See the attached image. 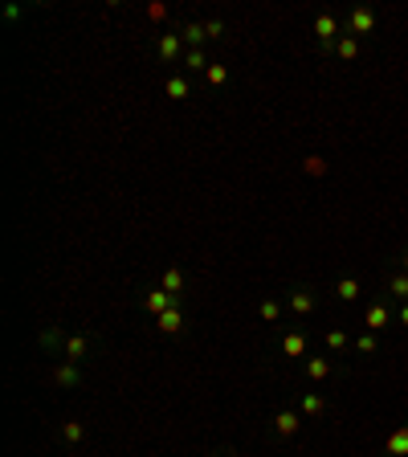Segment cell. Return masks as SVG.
<instances>
[{
    "mask_svg": "<svg viewBox=\"0 0 408 457\" xmlns=\"http://www.w3.org/2000/svg\"><path fill=\"white\" fill-rule=\"evenodd\" d=\"M298 409H302V416H318V412L327 409V400H322L318 392H302V396H298Z\"/></svg>",
    "mask_w": 408,
    "mask_h": 457,
    "instance_id": "obj_17",
    "label": "cell"
},
{
    "mask_svg": "<svg viewBox=\"0 0 408 457\" xmlns=\"http://www.w3.org/2000/svg\"><path fill=\"white\" fill-rule=\"evenodd\" d=\"M208 457H221V454H208Z\"/></svg>",
    "mask_w": 408,
    "mask_h": 457,
    "instance_id": "obj_33",
    "label": "cell"
},
{
    "mask_svg": "<svg viewBox=\"0 0 408 457\" xmlns=\"http://www.w3.org/2000/svg\"><path fill=\"white\" fill-rule=\"evenodd\" d=\"M282 356L286 360H302L307 356V335L302 331H286L282 335Z\"/></svg>",
    "mask_w": 408,
    "mask_h": 457,
    "instance_id": "obj_8",
    "label": "cell"
},
{
    "mask_svg": "<svg viewBox=\"0 0 408 457\" xmlns=\"http://www.w3.org/2000/svg\"><path fill=\"white\" fill-rule=\"evenodd\" d=\"M400 274H408V249L400 253Z\"/></svg>",
    "mask_w": 408,
    "mask_h": 457,
    "instance_id": "obj_32",
    "label": "cell"
},
{
    "mask_svg": "<svg viewBox=\"0 0 408 457\" xmlns=\"http://www.w3.org/2000/svg\"><path fill=\"white\" fill-rule=\"evenodd\" d=\"M204 33H208V41H221V37H225V25H221V21H208Z\"/></svg>",
    "mask_w": 408,
    "mask_h": 457,
    "instance_id": "obj_28",
    "label": "cell"
},
{
    "mask_svg": "<svg viewBox=\"0 0 408 457\" xmlns=\"http://www.w3.org/2000/svg\"><path fill=\"white\" fill-rule=\"evenodd\" d=\"M188 90H192V82H188L184 74H172V78L164 82V94H168V98H188Z\"/></svg>",
    "mask_w": 408,
    "mask_h": 457,
    "instance_id": "obj_18",
    "label": "cell"
},
{
    "mask_svg": "<svg viewBox=\"0 0 408 457\" xmlns=\"http://www.w3.org/2000/svg\"><path fill=\"white\" fill-rule=\"evenodd\" d=\"M396 319H400V322L408 327V302H400V311H396Z\"/></svg>",
    "mask_w": 408,
    "mask_h": 457,
    "instance_id": "obj_31",
    "label": "cell"
},
{
    "mask_svg": "<svg viewBox=\"0 0 408 457\" xmlns=\"http://www.w3.org/2000/svg\"><path fill=\"white\" fill-rule=\"evenodd\" d=\"M159 290H168L172 298H180V302H184V290H188V278H184V270H176V266H172V270H164Z\"/></svg>",
    "mask_w": 408,
    "mask_h": 457,
    "instance_id": "obj_11",
    "label": "cell"
},
{
    "mask_svg": "<svg viewBox=\"0 0 408 457\" xmlns=\"http://www.w3.org/2000/svg\"><path fill=\"white\" fill-rule=\"evenodd\" d=\"M61 437H66L70 445H78V441H82V425H78V420H66V425H61Z\"/></svg>",
    "mask_w": 408,
    "mask_h": 457,
    "instance_id": "obj_23",
    "label": "cell"
},
{
    "mask_svg": "<svg viewBox=\"0 0 408 457\" xmlns=\"http://www.w3.org/2000/svg\"><path fill=\"white\" fill-rule=\"evenodd\" d=\"M176 302H180V298H172V294H168V290H151V294H147V298H143V307H147V311H151V315H155V319H159V315H164V311H172V307H176Z\"/></svg>",
    "mask_w": 408,
    "mask_h": 457,
    "instance_id": "obj_10",
    "label": "cell"
},
{
    "mask_svg": "<svg viewBox=\"0 0 408 457\" xmlns=\"http://www.w3.org/2000/svg\"><path fill=\"white\" fill-rule=\"evenodd\" d=\"M155 327H159L164 335H176V331H180V327H184V302H176L172 311H164V315L155 319Z\"/></svg>",
    "mask_w": 408,
    "mask_h": 457,
    "instance_id": "obj_12",
    "label": "cell"
},
{
    "mask_svg": "<svg viewBox=\"0 0 408 457\" xmlns=\"http://www.w3.org/2000/svg\"><path fill=\"white\" fill-rule=\"evenodd\" d=\"M184 66H188V74H192V70H208L213 61H208L204 49H188V53H184Z\"/></svg>",
    "mask_w": 408,
    "mask_h": 457,
    "instance_id": "obj_21",
    "label": "cell"
},
{
    "mask_svg": "<svg viewBox=\"0 0 408 457\" xmlns=\"http://www.w3.org/2000/svg\"><path fill=\"white\" fill-rule=\"evenodd\" d=\"M184 53H188V49H184V37H180V33H164V37L155 41V57H159L164 66H176V61H184Z\"/></svg>",
    "mask_w": 408,
    "mask_h": 457,
    "instance_id": "obj_2",
    "label": "cell"
},
{
    "mask_svg": "<svg viewBox=\"0 0 408 457\" xmlns=\"http://www.w3.org/2000/svg\"><path fill=\"white\" fill-rule=\"evenodd\" d=\"M90 356V335H70L66 343H61V360H70V364H82Z\"/></svg>",
    "mask_w": 408,
    "mask_h": 457,
    "instance_id": "obj_4",
    "label": "cell"
},
{
    "mask_svg": "<svg viewBox=\"0 0 408 457\" xmlns=\"http://www.w3.org/2000/svg\"><path fill=\"white\" fill-rule=\"evenodd\" d=\"M388 294H392L396 302H408V274H392L388 278Z\"/></svg>",
    "mask_w": 408,
    "mask_h": 457,
    "instance_id": "obj_20",
    "label": "cell"
},
{
    "mask_svg": "<svg viewBox=\"0 0 408 457\" xmlns=\"http://www.w3.org/2000/svg\"><path fill=\"white\" fill-rule=\"evenodd\" d=\"M282 311H286V302H282V298H262V307H258L262 322H278V319H282Z\"/></svg>",
    "mask_w": 408,
    "mask_h": 457,
    "instance_id": "obj_16",
    "label": "cell"
},
{
    "mask_svg": "<svg viewBox=\"0 0 408 457\" xmlns=\"http://www.w3.org/2000/svg\"><path fill=\"white\" fill-rule=\"evenodd\" d=\"M384 457H408V425H400V429L384 441Z\"/></svg>",
    "mask_w": 408,
    "mask_h": 457,
    "instance_id": "obj_13",
    "label": "cell"
},
{
    "mask_svg": "<svg viewBox=\"0 0 408 457\" xmlns=\"http://www.w3.org/2000/svg\"><path fill=\"white\" fill-rule=\"evenodd\" d=\"M53 384H57V388H78V384H82V364L61 360V364L53 367Z\"/></svg>",
    "mask_w": 408,
    "mask_h": 457,
    "instance_id": "obj_5",
    "label": "cell"
},
{
    "mask_svg": "<svg viewBox=\"0 0 408 457\" xmlns=\"http://www.w3.org/2000/svg\"><path fill=\"white\" fill-rule=\"evenodd\" d=\"M147 12H151V21H164V17H168V8H164V4H151Z\"/></svg>",
    "mask_w": 408,
    "mask_h": 457,
    "instance_id": "obj_30",
    "label": "cell"
},
{
    "mask_svg": "<svg viewBox=\"0 0 408 457\" xmlns=\"http://www.w3.org/2000/svg\"><path fill=\"white\" fill-rule=\"evenodd\" d=\"M388 322H392V311H388L384 302H371V307H367V315H363V327H367L371 335H380Z\"/></svg>",
    "mask_w": 408,
    "mask_h": 457,
    "instance_id": "obj_6",
    "label": "cell"
},
{
    "mask_svg": "<svg viewBox=\"0 0 408 457\" xmlns=\"http://www.w3.org/2000/svg\"><path fill=\"white\" fill-rule=\"evenodd\" d=\"M315 33L322 46H335V37H339V21L331 17V12H318L315 17Z\"/></svg>",
    "mask_w": 408,
    "mask_h": 457,
    "instance_id": "obj_9",
    "label": "cell"
},
{
    "mask_svg": "<svg viewBox=\"0 0 408 457\" xmlns=\"http://www.w3.org/2000/svg\"><path fill=\"white\" fill-rule=\"evenodd\" d=\"M343 29H347V37H356V41H360V37H371V33H376V12H371V8H351V12H347V21H343Z\"/></svg>",
    "mask_w": 408,
    "mask_h": 457,
    "instance_id": "obj_1",
    "label": "cell"
},
{
    "mask_svg": "<svg viewBox=\"0 0 408 457\" xmlns=\"http://www.w3.org/2000/svg\"><path fill=\"white\" fill-rule=\"evenodd\" d=\"M307 172H311V176H322V172H327V164H322L318 155H311V159H307Z\"/></svg>",
    "mask_w": 408,
    "mask_h": 457,
    "instance_id": "obj_29",
    "label": "cell"
},
{
    "mask_svg": "<svg viewBox=\"0 0 408 457\" xmlns=\"http://www.w3.org/2000/svg\"><path fill=\"white\" fill-rule=\"evenodd\" d=\"M57 343H61V331H41V347H46V351H53Z\"/></svg>",
    "mask_w": 408,
    "mask_h": 457,
    "instance_id": "obj_27",
    "label": "cell"
},
{
    "mask_svg": "<svg viewBox=\"0 0 408 457\" xmlns=\"http://www.w3.org/2000/svg\"><path fill=\"white\" fill-rule=\"evenodd\" d=\"M356 351H360V356H371V351H376V335H371V331H363L360 339H356Z\"/></svg>",
    "mask_w": 408,
    "mask_h": 457,
    "instance_id": "obj_25",
    "label": "cell"
},
{
    "mask_svg": "<svg viewBox=\"0 0 408 457\" xmlns=\"http://www.w3.org/2000/svg\"><path fill=\"white\" fill-rule=\"evenodd\" d=\"M184 37V49H204V41H208V33H204V25H184V29H176Z\"/></svg>",
    "mask_w": 408,
    "mask_h": 457,
    "instance_id": "obj_14",
    "label": "cell"
},
{
    "mask_svg": "<svg viewBox=\"0 0 408 457\" xmlns=\"http://www.w3.org/2000/svg\"><path fill=\"white\" fill-rule=\"evenodd\" d=\"M331 371H335V364H331V360H322V356L307 360V376H311V380H327Z\"/></svg>",
    "mask_w": 408,
    "mask_h": 457,
    "instance_id": "obj_19",
    "label": "cell"
},
{
    "mask_svg": "<svg viewBox=\"0 0 408 457\" xmlns=\"http://www.w3.org/2000/svg\"><path fill=\"white\" fill-rule=\"evenodd\" d=\"M335 298H339V302H356V298H360V282H356V278H339V282H335Z\"/></svg>",
    "mask_w": 408,
    "mask_h": 457,
    "instance_id": "obj_15",
    "label": "cell"
},
{
    "mask_svg": "<svg viewBox=\"0 0 408 457\" xmlns=\"http://www.w3.org/2000/svg\"><path fill=\"white\" fill-rule=\"evenodd\" d=\"M204 78H208L213 86H221V82H225V78H229V70H225V66H221V61H213V66L204 70Z\"/></svg>",
    "mask_w": 408,
    "mask_h": 457,
    "instance_id": "obj_24",
    "label": "cell"
},
{
    "mask_svg": "<svg viewBox=\"0 0 408 457\" xmlns=\"http://www.w3.org/2000/svg\"><path fill=\"white\" fill-rule=\"evenodd\" d=\"M347 347V335L343 331H327V351H343Z\"/></svg>",
    "mask_w": 408,
    "mask_h": 457,
    "instance_id": "obj_26",
    "label": "cell"
},
{
    "mask_svg": "<svg viewBox=\"0 0 408 457\" xmlns=\"http://www.w3.org/2000/svg\"><path fill=\"white\" fill-rule=\"evenodd\" d=\"M335 53H339L343 61H356V57H360V41H356V37H339V41H335Z\"/></svg>",
    "mask_w": 408,
    "mask_h": 457,
    "instance_id": "obj_22",
    "label": "cell"
},
{
    "mask_svg": "<svg viewBox=\"0 0 408 457\" xmlns=\"http://www.w3.org/2000/svg\"><path fill=\"white\" fill-rule=\"evenodd\" d=\"M298 429H302V416H298L294 409H282L278 416H273V433H278V437H294Z\"/></svg>",
    "mask_w": 408,
    "mask_h": 457,
    "instance_id": "obj_7",
    "label": "cell"
},
{
    "mask_svg": "<svg viewBox=\"0 0 408 457\" xmlns=\"http://www.w3.org/2000/svg\"><path fill=\"white\" fill-rule=\"evenodd\" d=\"M286 307H290L298 319H307V315H311V311L318 307V294L311 290V286H294V290L286 294Z\"/></svg>",
    "mask_w": 408,
    "mask_h": 457,
    "instance_id": "obj_3",
    "label": "cell"
}]
</instances>
